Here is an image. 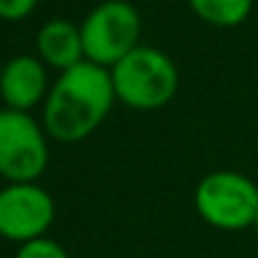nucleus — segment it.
Segmentation results:
<instances>
[{
  "mask_svg": "<svg viewBox=\"0 0 258 258\" xmlns=\"http://www.w3.org/2000/svg\"><path fill=\"white\" fill-rule=\"evenodd\" d=\"M113 105L110 71L83 60L53 81L43 103V128L58 143H81L105 123Z\"/></svg>",
  "mask_w": 258,
  "mask_h": 258,
  "instance_id": "1",
  "label": "nucleus"
},
{
  "mask_svg": "<svg viewBox=\"0 0 258 258\" xmlns=\"http://www.w3.org/2000/svg\"><path fill=\"white\" fill-rule=\"evenodd\" d=\"M115 100L131 110H161L178 93V68L168 53L153 45H138L110 68Z\"/></svg>",
  "mask_w": 258,
  "mask_h": 258,
  "instance_id": "2",
  "label": "nucleus"
},
{
  "mask_svg": "<svg viewBox=\"0 0 258 258\" xmlns=\"http://www.w3.org/2000/svg\"><path fill=\"white\" fill-rule=\"evenodd\" d=\"M193 206L218 231H246L256 223L258 185L238 171H213L198 180Z\"/></svg>",
  "mask_w": 258,
  "mask_h": 258,
  "instance_id": "3",
  "label": "nucleus"
},
{
  "mask_svg": "<svg viewBox=\"0 0 258 258\" xmlns=\"http://www.w3.org/2000/svg\"><path fill=\"white\" fill-rule=\"evenodd\" d=\"M141 13L125 0L98 3L81 23L83 53L88 63L100 68H113L131 50L141 45Z\"/></svg>",
  "mask_w": 258,
  "mask_h": 258,
  "instance_id": "4",
  "label": "nucleus"
},
{
  "mask_svg": "<svg viewBox=\"0 0 258 258\" xmlns=\"http://www.w3.org/2000/svg\"><path fill=\"white\" fill-rule=\"evenodd\" d=\"M43 123L25 110L0 108V178L8 183H38L50 161Z\"/></svg>",
  "mask_w": 258,
  "mask_h": 258,
  "instance_id": "5",
  "label": "nucleus"
},
{
  "mask_svg": "<svg viewBox=\"0 0 258 258\" xmlns=\"http://www.w3.org/2000/svg\"><path fill=\"white\" fill-rule=\"evenodd\" d=\"M55 221V201L40 183H8L0 188V238L30 243L45 238Z\"/></svg>",
  "mask_w": 258,
  "mask_h": 258,
  "instance_id": "6",
  "label": "nucleus"
},
{
  "mask_svg": "<svg viewBox=\"0 0 258 258\" xmlns=\"http://www.w3.org/2000/svg\"><path fill=\"white\" fill-rule=\"evenodd\" d=\"M50 78H48V66L38 55H13L5 60L3 73H0V98L5 108L13 110H25L30 113L35 105L45 103L50 93Z\"/></svg>",
  "mask_w": 258,
  "mask_h": 258,
  "instance_id": "7",
  "label": "nucleus"
},
{
  "mask_svg": "<svg viewBox=\"0 0 258 258\" xmlns=\"http://www.w3.org/2000/svg\"><path fill=\"white\" fill-rule=\"evenodd\" d=\"M35 50H38V58L48 68H55L58 73H66V71L81 66L86 60L81 25H76L68 18H50V20H45L38 28Z\"/></svg>",
  "mask_w": 258,
  "mask_h": 258,
  "instance_id": "8",
  "label": "nucleus"
},
{
  "mask_svg": "<svg viewBox=\"0 0 258 258\" xmlns=\"http://www.w3.org/2000/svg\"><path fill=\"white\" fill-rule=\"evenodd\" d=\"M188 5L213 28H238L253 10V0H188Z\"/></svg>",
  "mask_w": 258,
  "mask_h": 258,
  "instance_id": "9",
  "label": "nucleus"
},
{
  "mask_svg": "<svg viewBox=\"0 0 258 258\" xmlns=\"http://www.w3.org/2000/svg\"><path fill=\"white\" fill-rule=\"evenodd\" d=\"M15 258H71L68 251L55 243L53 238H38V241H30V243H23L18 248Z\"/></svg>",
  "mask_w": 258,
  "mask_h": 258,
  "instance_id": "10",
  "label": "nucleus"
},
{
  "mask_svg": "<svg viewBox=\"0 0 258 258\" xmlns=\"http://www.w3.org/2000/svg\"><path fill=\"white\" fill-rule=\"evenodd\" d=\"M38 8V0H0V20L5 23H18L33 15Z\"/></svg>",
  "mask_w": 258,
  "mask_h": 258,
  "instance_id": "11",
  "label": "nucleus"
},
{
  "mask_svg": "<svg viewBox=\"0 0 258 258\" xmlns=\"http://www.w3.org/2000/svg\"><path fill=\"white\" fill-rule=\"evenodd\" d=\"M253 233L258 236V216H256V223H253Z\"/></svg>",
  "mask_w": 258,
  "mask_h": 258,
  "instance_id": "12",
  "label": "nucleus"
},
{
  "mask_svg": "<svg viewBox=\"0 0 258 258\" xmlns=\"http://www.w3.org/2000/svg\"><path fill=\"white\" fill-rule=\"evenodd\" d=\"M3 66H5V60H3V58H0V73H3Z\"/></svg>",
  "mask_w": 258,
  "mask_h": 258,
  "instance_id": "13",
  "label": "nucleus"
}]
</instances>
